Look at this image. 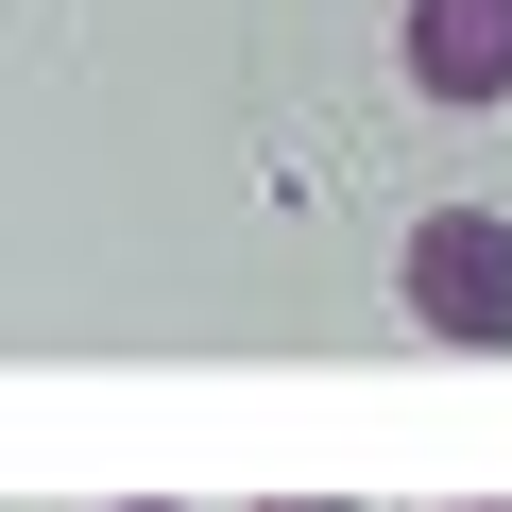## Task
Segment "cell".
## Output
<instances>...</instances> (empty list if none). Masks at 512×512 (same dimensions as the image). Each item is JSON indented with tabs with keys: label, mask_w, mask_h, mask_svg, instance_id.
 I'll list each match as a JSON object with an SVG mask.
<instances>
[{
	"label": "cell",
	"mask_w": 512,
	"mask_h": 512,
	"mask_svg": "<svg viewBox=\"0 0 512 512\" xmlns=\"http://www.w3.org/2000/svg\"><path fill=\"white\" fill-rule=\"evenodd\" d=\"M393 291H410V325H427V342L512 359V222H495V205H427V222H410V256H393Z\"/></svg>",
	"instance_id": "obj_1"
},
{
	"label": "cell",
	"mask_w": 512,
	"mask_h": 512,
	"mask_svg": "<svg viewBox=\"0 0 512 512\" xmlns=\"http://www.w3.org/2000/svg\"><path fill=\"white\" fill-rule=\"evenodd\" d=\"M393 52L427 103H512V0H393Z\"/></svg>",
	"instance_id": "obj_2"
},
{
	"label": "cell",
	"mask_w": 512,
	"mask_h": 512,
	"mask_svg": "<svg viewBox=\"0 0 512 512\" xmlns=\"http://www.w3.org/2000/svg\"><path fill=\"white\" fill-rule=\"evenodd\" d=\"M256 512H342V495H256Z\"/></svg>",
	"instance_id": "obj_3"
},
{
	"label": "cell",
	"mask_w": 512,
	"mask_h": 512,
	"mask_svg": "<svg viewBox=\"0 0 512 512\" xmlns=\"http://www.w3.org/2000/svg\"><path fill=\"white\" fill-rule=\"evenodd\" d=\"M120 512H171V495H120Z\"/></svg>",
	"instance_id": "obj_4"
},
{
	"label": "cell",
	"mask_w": 512,
	"mask_h": 512,
	"mask_svg": "<svg viewBox=\"0 0 512 512\" xmlns=\"http://www.w3.org/2000/svg\"><path fill=\"white\" fill-rule=\"evenodd\" d=\"M478 512H512V495H478Z\"/></svg>",
	"instance_id": "obj_5"
}]
</instances>
